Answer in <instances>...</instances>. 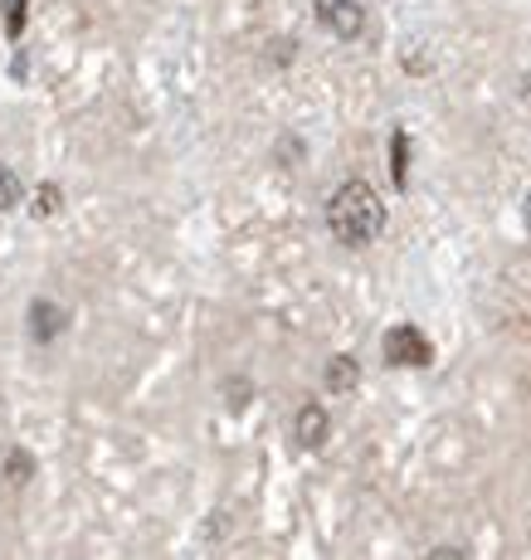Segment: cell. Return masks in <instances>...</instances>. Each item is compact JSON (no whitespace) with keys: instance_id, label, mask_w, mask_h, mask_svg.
<instances>
[{"instance_id":"obj_1","label":"cell","mask_w":531,"mask_h":560,"mask_svg":"<svg viewBox=\"0 0 531 560\" xmlns=\"http://www.w3.org/2000/svg\"><path fill=\"white\" fill-rule=\"evenodd\" d=\"M327 230L337 234L346 249H361V244L381 240L385 230V205L366 180H346V186L332 190L327 200Z\"/></svg>"},{"instance_id":"obj_5","label":"cell","mask_w":531,"mask_h":560,"mask_svg":"<svg viewBox=\"0 0 531 560\" xmlns=\"http://www.w3.org/2000/svg\"><path fill=\"white\" fill-rule=\"evenodd\" d=\"M327 409H322L318 400H308L298 409V419H292V439H298V448H322L327 444Z\"/></svg>"},{"instance_id":"obj_8","label":"cell","mask_w":531,"mask_h":560,"mask_svg":"<svg viewBox=\"0 0 531 560\" xmlns=\"http://www.w3.org/2000/svg\"><path fill=\"white\" fill-rule=\"evenodd\" d=\"M405 176H409V137L395 132V137H390V180L405 190Z\"/></svg>"},{"instance_id":"obj_9","label":"cell","mask_w":531,"mask_h":560,"mask_svg":"<svg viewBox=\"0 0 531 560\" xmlns=\"http://www.w3.org/2000/svg\"><path fill=\"white\" fill-rule=\"evenodd\" d=\"M30 210H35V220H59L64 214V190L45 180V186L35 190V205H30Z\"/></svg>"},{"instance_id":"obj_14","label":"cell","mask_w":531,"mask_h":560,"mask_svg":"<svg viewBox=\"0 0 531 560\" xmlns=\"http://www.w3.org/2000/svg\"><path fill=\"white\" fill-rule=\"evenodd\" d=\"M522 224H527V234H531V196L522 200Z\"/></svg>"},{"instance_id":"obj_7","label":"cell","mask_w":531,"mask_h":560,"mask_svg":"<svg viewBox=\"0 0 531 560\" xmlns=\"http://www.w3.org/2000/svg\"><path fill=\"white\" fill-rule=\"evenodd\" d=\"M322 381H327V390L346 395V390H356V381H361V365H356V357H332Z\"/></svg>"},{"instance_id":"obj_6","label":"cell","mask_w":531,"mask_h":560,"mask_svg":"<svg viewBox=\"0 0 531 560\" xmlns=\"http://www.w3.org/2000/svg\"><path fill=\"white\" fill-rule=\"evenodd\" d=\"M0 478H5V488H30V478H35V454H30V448H10L5 463H0Z\"/></svg>"},{"instance_id":"obj_13","label":"cell","mask_w":531,"mask_h":560,"mask_svg":"<svg viewBox=\"0 0 531 560\" xmlns=\"http://www.w3.org/2000/svg\"><path fill=\"white\" fill-rule=\"evenodd\" d=\"M517 93H522V103H527V107H531V69H527V73H522V83H517Z\"/></svg>"},{"instance_id":"obj_4","label":"cell","mask_w":531,"mask_h":560,"mask_svg":"<svg viewBox=\"0 0 531 560\" xmlns=\"http://www.w3.org/2000/svg\"><path fill=\"white\" fill-rule=\"evenodd\" d=\"M25 322H30V337L35 341H54L64 327H69V312L54 303V298H35L30 312H25Z\"/></svg>"},{"instance_id":"obj_2","label":"cell","mask_w":531,"mask_h":560,"mask_svg":"<svg viewBox=\"0 0 531 560\" xmlns=\"http://www.w3.org/2000/svg\"><path fill=\"white\" fill-rule=\"evenodd\" d=\"M385 361L390 365H429L435 361V347L419 327H390L385 331Z\"/></svg>"},{"instance_id":"obj_12","label":"cell","mask_w":531,"mask_h":560,"mask_svg":"<svg viewBox=\"0 0 531 560\" xmlns=\"http://www.w3.org/2000/svg\"><path fill=\"white\" fill-rule=\"evenodd\" d=\"M224 400H230V409L249 405V400H254V385H249V381H230V385H224Z\"/></svg>"},{"instance_id":"obj_11","label":"cell","mask_w":531,"mask_h":560,"mask_svg":"<svg viewBox=\"0 0 531 560\" xmlns=\"http://www.w3.org/2000/svg\"><path fill=\"white\" fill-rule=\"evenodd\" d=\"M15 200H20V180H15V171L0 166V210H15Z\"/></svg>"},{"instance_id":"obj_10","label":"cell","mask_w":531,"mask_h":560,"mask_svg":"<svg viewBox=\"0 0 531 560\" xmlns=\"http://www.w3.org/2000/svg\"><path fill=\"white\" fill-rule=\"evenodd\" d=\"M0 15H5V35L10 39L25 35V0H5V5H0Z\"/></svg>"},{"instance_id":"obj_3","label":"cell","mask_w":531,"mask_h":560,"mask_svg":"<svg viewBox=\"0 0 531 560\" xmlns=\"http://www.w3.org/2000/svg\"><path fill=\"white\" fill-rule=\"evenodd\" d=\"M318 20L332 30L337 39H361L366 35V10L356 0H322L318 5Z\"/></svg>"}]
</instances>
